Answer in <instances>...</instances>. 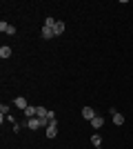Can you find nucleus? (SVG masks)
Returning <instances> with one entry per match:
<instances>
[{
	"label": "nucleus",
	"mask_w": 133,
	"mask_h": 149,
	"mask_svg": "<svg viewBox=\"0 0 133 149\" xmlns=\"http://www.w3.org/2000/svg\"><path fill=\"white\" fill-rule=\"evenodd\" d=\"M40 33H42V38H47V40H49V38H53V29H51V27H42V29H40Z\"/></svg>",
	"instance_id": "11"
},
{
	"label": "nucleus",
	"mask_w": 133,
	"mask_h": 149,
	"mask_svg": "<svg viewBox=\"0 0 133 149\" xmlns=\"http://www.w3.org/2000/svg\"><path fill=\"white\" fill-rule=\"evenodd\" d=\"M13 105L18 107V109H22V111L29 107V105H27V98H25V96H22V98H16V100H13Z\"/></svg>",
	"instance_id": "8"
},
{
	"label": "nucleus",
	"mask_w": 133,
	"mask_h": 149,
	"mask_svg": "<svg viewBox=\"0 0 133 149\" xmlns=\"http://www.w3.org/2000/svg\"><path fill=\"white\" fill-rule=\"evenodd\" d=\"M44 134H47V138H56L58 136V120H51V123L47 125Z\"/></svg>",
	"instance_id": "1"
},
{
	"label": "nucleus",
	"mask_w": 133,
	"mask_h": 149,
	"mask_svg": "<svg viewBox=\"0 0 133 149\" xmlns=\"http://www.w3.org/2000/svg\"><path fill=\"white\" fill-rule=\"evenodd\" d=\"M22 116H25L27 120H29V118H36V116H38V107H31V105H29L25 111H22Z\"/></svg>",
	"instance_id": "4"
},
{
	"label": "nucleus",
	"mask_w": 133,
	"mask_h": 149,
	"mask_svg": "<svg viewBox=\"0 0 133 149\" xmlns=\"http://www.w3.org/2000/svg\"><path fill=\"white\" fill-rule=\"evenodd\" d=\"M27 127H29V129H40V127H42V125H40V118L38 116H36V118H29L27 120Z\"/></svg>",
	"instance_id": "6"
},
{
	"label": "nucleus",
	"mask_w": 133,
	"mask_h": 149,
	"mask_svg": "<svg viewBox=\"0 0 133 149\" xmlns=\"http://www.w3.org/2000/svg\"><path fill=\"white\" fill-rule=\"evenodd\" d=\"M0 58H2V60H5V58H11V47H0Z\"/></svg>",
	"instance_id": "10"
},
{
	"label": "nucleus",
	"mask_w": 133,
	"mask_h": 149,
	"mask_svg": "<svg viewBox=\"0 0 133 149\" xmlns=\"http://www.w3.org/2000/svg\"><path fill=\"white\" fill-rule=\"evenodd\" d=\"M0 113H2V118H5L7 113H9V105H5V102H2V105H0Z\"/></svg>",
	"instance_id": "14"
},
{
	"label": "nucleus",
	"mask_w": 133,
	"mask_h": 149,
	"mask_svg": "<svg viewBox=\"0 0 133 149\" xmlns=\"http://www.w3.org/2000/svg\"><path fill=\"white\" fill-rule=\"evenodd\" d=\"M60 33H64V22L62 20H58L56 25H53V36H60Z\"/></svg>",
	"instance_id": "7"
},
{
	"label": "nucleus",
	"mask_w": 133,
	"mask_h": 149,
	"mask_svg": "<svg viewBox=\"0 0 133 149\" xmlns=\"http://www.w3.org/2000/svg\"><path fill=\"white\" fill-rule=\"evenodd\" d=\"M102 125H104V118H102V116H95V118L91 120V127H93V129H100Z\"/></svg>",
	"instance_id": "9"
},
{
	"label": "nucleus",
	"mask_w": 133,
	"mask_h": 149,
	"mask_svg": "<svg viewBox=\"0 0 133 149\" xmlns=\"http://www.w3.org/2000/svg\"><path fill=\"white\" fill-rule=\"evenodd\" d=\"M111 116H113V125H118V127H120V125H124V116H122V113H118V109H113V107H111Z\"/></svg>",
	"instance_id": "3"
},
{
	"label": "nucleus",
	"mask_w": 133,
	"mask_h": 149,
	"mask_svg": "<svg viewBox=\"0 0 133 149\" xmlns=\"http://www.w3.org/2000/svg\"><path fill=\"white\" fill-rule=\"evenodd\" d=\"M91 143H93V147H100L102 145V136L100 134H93V136H91Z\"/></svg>",
	"instance_id": "12"
},
{
	"label": "nucleus",
	"mask_w": 133,
	"mask_h": 149,
	"mask_svg": "<svg viewBox=\"0 0 133 149\" xmlns=\"http://www.w3.org/2000/svg\"><path fill=\"white\" fill-rule=\"evenodd\" d=\"M0 31H2V33H7V36H16V27L9 25V22H5V20L0 22Z\"/></svg>",
	"instance_id": "2"
},
{
	"label": "nucleus",
	"mask_w": 133,
	"mask_h": 149,
	"mask_svg": "<svg viewBox=\"0 0 133 149\" xmlns=\"http://www.w3.org/2000/svg\"><path fill=\"white\" fill-rule=\"evenodd\" d=\"M95 116H98V113H95L93 109H91V107H84V109H82V118H84V120H89V123H91V120H93Z\"/></svg>",
	"instance_id": "5"
},
{
	"label": "nucleus",
	"mask_w": 133,
	"mask_h": 149,
	"mask_svg": "<svg viewBox=\"0 0 133 149\" xmlns=\"http://www.w3.org/2000/svg\"><path fill=\"white\" fill-rule=\"evenodd\" d=\"M53 25H56V20L49 16V18H44V25H42V27H51V29H53Z\"/></svg>",
	"instance_id": "13"
}]
</instances>
